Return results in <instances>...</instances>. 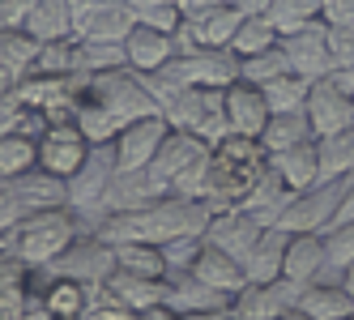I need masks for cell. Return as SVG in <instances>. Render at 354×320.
<instances>
[{
	"label": "cell",
	"mask_w": 354,
	"mask_h": 320,
	"mask_svg": "<svg viewBox=\"0 0 354 320\" xmlns=\"http://www.w3.org/2000/svg\"><path fill=\"white\" fill-rule=\"evenodd\" d=\"M86 227L73 205H52V209H39L30 218H21L17 227H9L0 235V252L26 261L30 269H47L73 239H77Z\"/></svg>",
	"instance_id": "1"
},
{
	"label": "cell",
	"mask_w": 354,
	"mask_h": 320,
	"mask_svg": "<svg viewBox=\"0 0 354 320\" xmlns=\"http://www.w3.org/2000/svg\"><path fill=\"white\" fill-rule=\"evenodd\" d=\"M162 115L171 129H184L209 145L231 133V124H226V90L218 86H184L180 94H171Z\"/></svg>",
	"instance_id": "2"
},
{
	"label": "cell",
	"mask_w": 354,
	"mask_h": 320,
	"mask_svg": "<svg viewBox=\"0 0 354 320\" xmlns=\"http://www.w3.org/2000/svg\"><path fill=\"white\" fill-rule=\"evenodd\" d=\"M52 205H68L64 196V180L47 176V171H26V176H0V235L9 227H17L21 218H30L39 209Z\"/></svg>",
	"instance_id": "3"
},
{
	"label": "cell",
	"mask_w": 354,
	"mask_h": 320,
	"mask_svg": "<svg viewBox=\"0 0 354 320\" xmlns=\"http://www.w3.org/2000/svg\"><path fill=\"white\" fill-rule=\"evenodd\" d=\"M115 145H90V154L86 162L73 171V176L64 180V196H68V205L77 209V218H90L86 231H94L98 223H103V196L115 180Z\"/></svg>",
	"instance_id": "4"
},
{
	"label": "cell",
	"mask_w": 354,
	"mask_h": 320,
	"mask_svg": "<svg viewBox=\"0 0 354 320\" xmlns=\"http://www.w3.org/2000/svg\"><path fill=\"white\" fill-rule=\"evenodd\" d=\"M86 94H94L98 103L120 120V129L133 124V120H141V115H158L154 94L145 90V77L133 73L129 64H124V68H107V73H90Z\"/></svg>",
	"instance_id": "5"
},
{
	"label": "cell",
	"mask_w": 354,
	"mask_h": 320,
	"mask_svg": "<svg viewBox=\"0 0 354 320\" xmlns=\"http://www.w3.org/2000/svg\"><path fill=\"white\" fill-rule=\"evenodd\" d=\"M350 184H354V176H346V180H316L312 188L290 192L277 227L282 231H328L337 223V209L346 201Z\"/></svg>",
	"instance_id": "6"
},
{
	"label": "cell",
	"mask_w": 354,
	"mask_h": 320,
	"mask_svg": "<svg viewBox=\"0 0 354 320\" xmlns=\"http://www.w3.org/2000/svg\"><path fill=\"white\" fill-rule=\"evenodd\" d=\"M115 269V248L107 239H98L94 231H82L68 248L47 265V274H60V278H77L86 286H103Z\"/></svg>",
	"instance_id": "7"
},
{
	"label": "cell",
	"mask_w": 354,
	"mask_h": 320,
	"mask_svg": "<svg viewBox=\"0 0 354 320\" xmlns=\"http://www.w3.org/2000/svg\"><path fill=\"white\" fill-rule=\"evenodd\" d=\"M299 294H303V282H290V278L248 282L231 299V316L235 320H277L282 312L299 308Z\"/></svg>",
	"instance_id": "8"
},
{
	"label": "cell",
	"mask_w": 354,
	"mask_h": 320,
	"mask_svg": "<svg viewBox=\"0 0 354 320\" xmlns=\"http://www.w3.org/2000/svg\"><path fill=\"white\" fill-rule=\"evenodd\" d=\"M90 154V141L82 137V129L73 120H60V124H47L39 133V171L56 180H68Z\"/></svg>",
	"instance_id": "9"
},
{
	"label": "cell",
	"mask_w": 354,
	"mask_h": 320,
	"mask_svg": "<svg viewBox=\"0 0 354 320\" xmlns=\"http://www.w3.org/2000/svg\"><path fill=\"white\" fill-rule=\"evenodd\" d=\"M171 196V184L158 176L154 167H141V171H115V180L103 196V218L107 214H129V209H145Z\"/></svg>",
	"instance_id": "10"
},
{
	"label": "cell",
	"mask_w": 354,
	"mask_h": 320,
	"mask_svg": "<svg viewBox=\"0 0 354 320\" xmlns=\"http://www.w3.org/2000/svg\"><path fill=\"white\" fill-rule=\"evenodd\" d=\"M167 133H171V124H167L162 111L158 115H141V120H133V124H124L115 133V141H111L115 145V167L120 171H141V167H149Z\"/></svg>",
	"instance_id": "11"
},
{
	"label": "cell",
	"mask_w": 354,
	"mask_h": 320,
	"mask_svg": "<svg viewBox=\"0 0 354 320\" xmlns=\"http://www.w3.org/2000/svg\"><path fill=\"white\" fill-rule=\"evenodd\" d=\"M282 52L290 60V73L308 82H320L333 73V60H328V39H324V21H312V26H299L290 35H282Z\"/></svg>",
	"instance_id": "12"
},
{
	"label": "cell",
	"mask_w": 354,
	"mask_h": 320,
	"mask_svg": "<svg viewBox=\"0 0 354 320\" xmlns=\"http://www.w3.org/2000/svg\"><path fill=\"white\" fill-rule=\"evenodd\" d=\"M303 111H308L316 137H333V133L354 129V98L342 94L328 77L312 82V94H308V107H303Z\"/></svg>",
	"instance_id": "13"
},
{
	"label": "cell",
	"mask_w": 354,
	"mask_h": 320,
	"mask_svg": "<svg viewBox=\"0 0 354 320\" xmlns=\"http://www.w3.org/2000/svg\"><path fill=\"white\" fill-rule=\"evenodd\" d=\"M261 223L252 214H243L239 205H231V209H214V218H209V227H205V243L209 248H222V252H231L235 261H248V252H252V243L261 239Z\"/></svg>",
	"instance_id": "14"
},
{
	"label": "cell",
	"mask_w": 354,
	"mask_h": 320,
	"mask_svg": "<svg viewBox=\"0 0 354 320\" xmlns=\"http://www.w3.org/2000/svg\"><path fill=\"white\" fill-rule=\"evenodd\" d=\"M282 278L303 282V286L328 278V256H324V235H320V231H286Z\"/></svg>",
	"instance_id": "15"
},
{
	"label": "cell",
	"mask_w": 354,
	"mask_h": 320,
	"mask_svg": "<svg viewBox=\"0 0 354 320\" xmlns=\"http://www.w3.org/2000/svg\"><path fill=\"white\" fill-rule=\"evenodd\" d=\"M269 103H265V90L252 86V82H231L226 86V124L239 137H261L269 124Z\"/></svg>",
	"instance_id": "16"
},
{
	"label": "cell",
	"mask_w": 354,
	"mask_h": 320,
	"mask_svg": "<svg viewBox=\"0 0 354 320\" xmlns=\"http://www.w3.org/2000/svg\"><path fill=\"white\" fill-rule=\"evenodd\" d=\"M205 154H209V141H201V137H192L184 129H171L162 137V145H158V154H154V162H149V167H154L158 176L175 188V180H180L184 171H192Z\"/></svg>",
	"instance_id": "17"
},
{
	"label": "cell",
	"mask_w": 354,
	"mask_h": 320,
	"mask_svg": "<svg viewBox=\"0 0 354 320\" xmlns=\"http://www.w3.org/2000/svg\"><path fill=\"white\" fill-rule=\"evenodd\" d=\"M124 60H129L133 73H158V68H167L175 60V39L137 21L129 30V39H124Z\"/></svg>",
	"instance_id": "18"
},
{
	"label": "cell",
	"mask_w": 354,
	"mask_h": 320,
	"mask_svg": "<svg viewBox=\"0 0 354 320\" xmlns=\"http://www.w3.org/2000/svg\"><path fill=\"white\" fill-rule=\"evenodd\" d=\"M184 21H188L196 47H231L243 13L235 5H209V9H184Z\"/></svg>",
	"instance_id": "19"
},
{
	"label": "cell",
	"mask_w": 354,
	"mask_h": 320,
	"mask_svg": "<svg viewBox=\"0 0 354 320\" xmlns=\"http://www.w3.org/2000/svg\"><path fill=\"white\" fill-rule=\"evenodd\" d=\"M167 308L175 316H184V312H218V308H231V294L205 286L196 274H167Z\"/></svg>",
	"instance_id": "20"
},
{
	"label": "cell",
	"mask_w": 354,
	"mask_h": 320,
	"mask_svg": "<svg viewBox=\"0 0 354 320\" xmlns=\"http://www.w3.org/2000/svg\"><path fill=\"white\" fill-rule=\"evenodd\" d=\"M103 290L111 299H120L124 308H133L137 316L167 303V278H141V274H129V269H111V278L103 282Z\"/></svg>",
	"instance_id": "21"
},
{
	"label": "cell",
	"mask_w": 354,
	"mask_h": 320,
	"mask_svg": "<svg viewBox=\"0 0 354 320\" xmlns=\"http://www.w3.org/2000/svg\"><path fill=\"white\" fill-rule=\"evenodd\" d=\"M299 312H308L312 320H354V299L342 286V278H320L303 286Z\"/></svg>",
	"instance_id": "22"
},
{
	"label": "cell",
	"mask_w": 354,
	"mask_h": 320,
	"mask_svg": "<svg viewBox=\"0 0 354 320\" xmlns=\"http://www.w3.org/2000/svg\"><path fill=\"white\" fill-rule=\"evenodd\" d=\"M286 201H290V188L282 184V176H277L273 167H265L261 176H257V184L248 188V196L239 201V209L252 214L261 227H277V218H282Z\"/></svg>",
	"instance_id": "23"
},
{
	"label": "cell",
	"mask_w": 354,
	"mask_h": 320,
	"mask_svg": "<svg viewBox=\"0 0 354 320\" xmlns=\"http://www.w3.org/2000/svg\"><path fill=\"white\" fill-rule=\"evenodd\" d=\"M188 274H196L205 286H214V290H222V294H235L248 286V269H243V261H235L231 252H222V248H201V256H196V265L188 269Z\"/></svg>",
	"instance_id": "24"
},
{
	"label": "cell",
	"mask_w": 354,
	"mask_h": 320,
	"mask_svg": "<svg viewBox=\"0 0 354 320\" xmlns=\"http://www.w3.org/2000/svg\"><path fill=\"white\" fill-rule=\"evenodd\" d=\"M39 39L26 30V26H17V30H0V82L13 86L21 77H30V68L39 60Z\"/></svg>",
	"instance_id": "25"
},
{
	"label": "cell",
	"mask_w": 354,
	"mask_h": 320,
	"mask_svg": "<svg viewBox=\"0 0 354 320\" xmlns=\"http://www.w3.org/2000/svg\"><path fill=\"white\" fill-rule=\"evenodd\" d=\"M269 167L282 176V184L290 192H303L320 180V158H316V141H303V145H290V150H277L269 154Z\"/></svg>",
	"instance_id": "26"
},
{
	"label": "cell",
	"mask_w": 354,
	"mask_h": 320,
	"mask_svg": "<svg viewBox=\"0 0 354 320\" xmlns=\"http://www.w3.org/2000/svg\"><path fill=\"white\" fill-rule=\"evenodd\" d=\"M133 26H137V9H129L124 0H111V5H103L98 13H90L73 35L90 39V43H124Z\"/></svg>",
	"instance_id": "27"
},
{
	"label": "cell",
	"mask_w": 354,
	"mask_h": 320,
	"mask_svg": "<svg viewBox=\"0 0 354 320\" xmlns=\"http://www.w3.org/2000/svg\"><path fill=\"white\" fill-rule=\"evenodd\" d=\"M282 261H286V231L282 227H265L261 239L252 243L248 261H243L248 282H273V278H282Z\"/></svg>",
	"instance_id": "28"
},
{
	"label": "cell",
	"mask_w": 354,
	"mask_h": 320,
	"mask_svg": "<svg viewBox=\"0 0 354 320\" xmlns=\"http://www.w3.org/2000/svg\"><path fill=\"white\" fill-rule=\"evenodd\" d=\"M35 269L17 256H0V320H21Z\"/></svg>",
	"instance_id": "29"
},
{
	"label": "cell",
	"mask_w": 354,
	"mask_h": 320,
	"mask_svg": "<svg viewBox=\"0 0 354 320\" xmlns=\"http://www.w3.org/2000/svg\"><path fill=\"white\" fill-rule=\"evenodd\" d=\"M26 30L39 43L73 39V5H68V0H35L30 13H26Z\"/></svg>",
	"instance_id": "30"
},
{
	"label": "cell",
	"mask_w": 354,
	"mask_h": 320,
	"mask_svg": "<svg viewBox=\"0 0 354 320\" xmlns=\"http://www.w3.org/2000/svg\"><path fill=\"white\" fill-rule=\"evenodd\" d=\"M303 141H316L308 111H282V115H269V124H265V133H261L265 154L290 150V145H303Z\"/></svg>",
	"instance_id": "31"
},
{
	"label": "cell",
	"mask_w": 354,
	"mask_h": 320,
	"mask_svg": "<svg viewBox=\"0 0 354 320\" xmlns=\"http://www.w3.org/2000/svg\"><path fill=\"white\" fill-rule=\"evenodd\" d=\"M90 294H94V286H86L77 278H60V274L43 278V299H47L52 316H82L90 308Z\"/></svg>",
	"instance_id": "32"
},
{
	"label": "cell",
	"mask_w": 354,
	"mask_h": 320,
	"mask_svg": "<svg viewBox=\"0 0 354 320\" xmlns=\"http://www.w3.org/2000/svg\"><path fill=\"white\" fill-rule=\"evenodd\" d=\"M73 124L82 129V137L90 141V145H107V141H115V133H120V120L98 103L94 94H86L82 90V98H77V107H73Z\"/></svg>",
	"instance_id": "33"
},
{
	"label": "cell",
	"mask_w": 354,
	"mask_h": 320,
	"mask_svg": "<svg viewBox=\"0 0 354 320\" xmlns=\"http://www.w3.org/2000/svg\"><path fill=\"white\" fill-rule=\"evenodd\" d=\"M316 158H320V180H346L354 176V129L316 137Z\"/></svg>",
	"instance_id": "34"
},
{
	"label": "cell",
	"mask_w": 354,
	"mask_h": 320,
	"mask_svg": "<svg viewBox=\"0 0 354 320\" xmlns=\"http://www.w3.org/2000/svg\"><path fill=\"white\" fill-rule=\"evenodd\" d=\"M39 167V137L5 133L0 137V176H26Z\"/></svg>",
	"instance_id": "35"
},
{
	"label": "cell",
	"mask_w": 354,
	"mask_h": 320,
	"mask_svg": "<svg viewBox=\"0 0 354 320\" xmlns=\"http://www.w3.org/2000/svg\"><path fill=\"white\" fill-rule=\"evenodd\" d=\"M111 248H115V269H129L141 278H167L162 248H154V243H111Z\"/></svg>",
	"instance_id": "36"
},
{
	"label": "cell",
	"mask_w": 354,
	"mask_h": 320,
	"mask_svg": "<svg viewBox=\"0 0 354 320\" xmlns=\"http://www.w3.org/2000/svg\"><path fill=\"white\" fill-rule=\"evenodd\" d=\"M269 26L277 35H290L299 26H312V21H320V0H269Z\"/></svg>",
	"instance_id": "37"
},
{
	"label": "cell",
	"mask_w": 354,
	"mask_h": 320,
	"mask_svg": "<svg viewBox=\"0 0 354 320\" xmlns=\"http://www.w3.org/2000/svg\"><path fill=\"white\" fill-rule=\"evenodd\" d=\"M286 73H290V60H286V52H282V43L239 60V82H252V86H269V82H277V77H286Z\"/></svg>",
	"instance_id": "38"
},
{
	"label": "cell",
	"mask_w": 354,
	"mask_h": 320,
	"mask_svg": "<svg viewBox=\"0 0 354 320\" xmlns=\"http://www.w3.org/2000/svg\"><path fill=\"white\" fill-rule=\"evenodd\" d=\"M261 90H265L269 111H273V115H282V111H303V107H308L312 82H308V77H299V73H286V77H277V82L261 86Z\"/></svg>",
	"instance_id": "39"
},
{
	"label": "cell",
	"mask_w": 354,
	"mask_h": 320,
	"mask_svg": "<svg viewBox=\"0 0 354 320\" xmlns=\"http://www.w3.org/2000/svg\"><path fill=\"white\" fill-rule=\"evenodd\" d=\"M30 73H47V77H68V73H82V68H77V35H73V39H52V43H43Z\"/></svg>",
	"instance_id": "40"
},
{
	"label": "cell",
	"mask_w": 354,
	"mask_h": 320,
	"mask_svg": "<svg viewBox=\"0 0 354 320\" xmlns=\"http://www.w3.org/2000/svg\"><path fill=\"white\" fill-rule=\"evenodd\" d=\"M277 43H282V35L269 26V17H243L239 30H235V39H231V52L243 60V56H257V52L277 47Z\"/></svg>",
	"instance_id": "41"
},
{
	"label": "cell",
	"mask_w": 354,
	"mask_h": 320,
	"mask_svg": "<svg viewBox=\"0 0 354 320\" xmlns=\"http://www.w3.org/2000/svg\"><path fill=\"white\" fill-rule=\"evenodd\" d=\"M124 43H90L77 39V68L82 73H107V68H124Z\"/></svg>",
	"instance_id": "42"
},
{
	"label": "cell",
	"mask_w": 354,
	"mask_h": 320,
	"mask_svg": "<svg viewBox=\"0 0 354 320\" xmlns=\"http://www.w3.org/2000/svg\"><path fill=\"white\" fill-rule=\"evenodd\" d=\"M324 235V256H328V278H342V269L354 261V223H333Z\"/></svg>",
	"instance_id": "43"
},
{
	"label": "cell",
	"mask_w": 354,
	"mask_h": 320,
	"mask_svg": "<svg viewBox=\"0 0 354 320\" xmlns=\"http://www.w3.org/2000/svg\"><path fill=\"white\" fill-rule=\"evenodd\" d=\"M137 21L149 30H162V35H175L184 26V5L180 0H154V5H145L137 9Z\"/></svg>",
	"instance_id": "44"
},
{
	"label": "cell",
	"mask_w": 354,
	"mask_h": 320,
	"mask_svg": "<svg viewBox=\"0 0 354 320\" xmlns=\"http://www.w3.org/2000/svg\"><path fill=\"white\" fill-rule=\"evenodd\" d=\"M201 248H205V235H184V239H171L162 243V261H167V274H188L196 265Z\"/></svg>",
	"instance_id": "45"
},
{
	"label": "cell",
	"mask_w": 354,
	"mask_h": 320,
	"mask_svg": "<svg viewBox=\"0 0 354 320\" xmlns=\"http://www.w3.org/2000/svg\"><path fill=\"white\" fill-rule=\"evenodd\" d=\"M82 320H141L133 308H124L120 299H111V294L103 290V286H94V294H90V308L82 312Z\"/></svg>",
	"instance_id": "46"
},
{
	"label": "cell",
	"mask_w": 354,
	"mask_h": 320,
	"mask_svg": "<svg viewBox=\"0 0 354 320\" xmlns=\"http://www.w3.org/2000/svg\"><path fill=\"white\" fill-rule=\"evenodd\" d=\"M324 39L333 68H354V26H328L324 21Z\"/></svg>",
	"instance_id": "47"
},
{
	"label": "cell",
	"mask_w": 354,
	"mask_h": 320,
	"mask_svg": "<svg viewBox=\"0 0 354 320\" xmlns=\"http://www.w3.org/2000/svg\"><path fill=\"white\" fill-rule=\"evenodd\" d=\"M320 21H328V26H354V0H320Z\"/></svg>",
	"instance_id": "48"
},
{
	"label": "cell",
	"mask_w": 354,
	"mask_h": 320,
	"mask_svg": "<svg viewBox=\"0 0 354 320\" xmlns=\"http://www.w3.org/2000/svg\"><path fill=\"white\" fill-rule=\"evenodd\" d=\"M68 5H73V30H77L90 13H98L103 5H111V0H68Z\"/></svg>",
	"instance_id": "49"
},
{
	"label": "cell",
	"mask_w": 354,
	"mask_h": 320,
	"mask_svg": "<svg viewBox=\"0 0 354 320\" xmlns=\"http://www.w3.org/2000/svg\"><path fill=\"white\" fill-rule=\"evenodd\" d=\"M328 82H333L342 94H350V98H354V68H333V73H328Z\"/></svg>",
	"instance_id": "50"
},
{
	"label": "cell",
	"mask_w": 354,
	"mask_h": 320,
	"mask_svg": "<svg viewBox=\"0 0 354 320\" xmlns=\"http://www.w3.org/2000/svg\"><path fill=\"white\" fill-rule=\"evenodd\" d=\"M243 17H265V9H269V0H239L235 5Z\"/></svg>",
	"instance_id": "51"
},
{
	"label": "cell",
	"mask_w": 354,
	"mask_h": 320,
	"mask_svg": "<svg viewBox=\"0 0 354 320\" xmlns=\"http://www.w3.org/2000/svg\"><path fill=\"white\" fill-rule=\"evenodd\" d=\"M337 223H354V184H350L346 201H342V209H337Z\"/></svg>",
	"instance_id": "52"
},
{
	"label": "cell",
	"mask_w": 354,
	"mask_h": 320,
	"mask_svg": "<svg viewBox=\"0 0 354 320\" xmlns=\"http://www.w3.org/2000/svg\"><path fill=\"white\" fill-rule=\"evenodd\" d=\"M342 286L350 290V299H354V261H350V265L342 269Z\"/></svg>",
	"instance_id": "53"
},
{
	"label": "cell",
	"mask_w": 354,
	"mask_h": 320,
	"mask_svg": "<svg viewBox=\"0 0 354 320\" xmlns=\"http://www.w3.org/2000/svg\"><path fill=\"white\" fill-rule=\"evenodd\" d=\"M277 320H312V316H308V312H299V308H290V312H282Z\"/></svg>",
	"instance_id": "54"
},
{
	"label": "cell",
	"mask_w": 354,
	"mask_h": 320,
	"mask_svg": "<svg viewBox=\"0 0 354 320\" xmlns=\"http://www.w3.org/2000/svg\"><path fill=\"white\" fill-rule=\"evenodd\" d=\"M129 9H145V5H154V0H124Z\"/></svg>",
	"instance_id": "55"
},
{
	"label": "cell",
	"mask_w": 354,
	"mask_h": 320,
	"mask_svg": "<svg viewBox=\"0 0 354 320\" xmlns=\"http://www.w3.org/2000/svg\"><path fill=\"white\" fill-rule=\"evenodd\" d=\"M52 320H82V316H52Z\"/></svg>",
	"instance_id": "56"
},
{
	"label": "cell",
	"mask_w": 354,
	"mask_h": 320,
	"mask_svg": "<svg viewBox=\"0 0 354 320\" xmlns=\"http://www.w3.org/2000/svg\"><path fill=\"white\" fill-rule=\"evenodd\" d=\"M0 256H5V252H0Z\"/></svg>",
	"instance_id": "57"
},
{
	"label": "cell",
	"mask_w": 354,
	"mask_h": 320,
	"mask_svg": "<svg viewBox=\"0 0 354 320\" xmlns=\"http://www.w3.org/2000/svg\"><path fill=\"white\" fill-rule=\"evenodd\" d=\"M0 86H5V82H0Z\"/></svg>",
	"instance_id": "58"
},
{
	"label": "cell",
	"mask_w": 354,
	"mask_h": 320,
	"mask_svg": "<svg viewBox=\"0 0 354 320\" xmlns=\"http://www.w3.org/2000/svg\"><path fill=\"white\" fill-rule=\"evenodd\" d=\"M180 5H184V0H180Z\"/></svg>",
	"instance_id": "59"
},
{
	"label": "cell",
	"mask_w": 354,
	"mask_h": 320,
	"mask_svg": "<svg viewBox=\"0 0 354 320\" xmlns=\"http://www.w3.org/2000/svg\"><path fill=\"white\" fill-rule=\"evenodd\" d=\"M231 320H235V316H231Z\"/></svg>",
	"instance_id": "60"
}]
</instances>
